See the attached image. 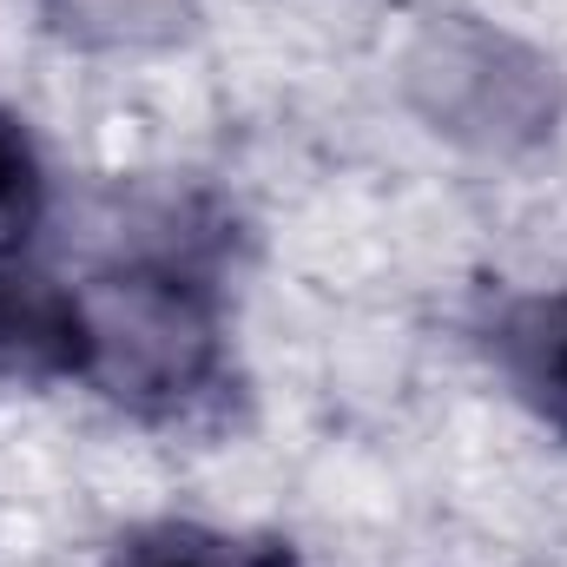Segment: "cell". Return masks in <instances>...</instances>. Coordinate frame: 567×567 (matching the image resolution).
<instances>
[{
  "mask_svg": "<svg viewBox=\"0 0 567 567\" xmlns=\"http://www.w3.org/2000/svg\"><path fill=\"white\" fill-rule=\"evenodd\" d=\"M93 330V383L145 416H178L218 377V297L172 265H133L80 290Z\"/></svg>",
  "mask_w": 567,
  "mask_h": 567,
  "instance_id": "cell-1",
  "label": "cell"
},
{
  "mask_svg": "<svg viewBox=\"0 0 567 567\" xmlns=\"http://www.w3.org/2000/svg\"><path fill=\"white\" fill-rule=\"evenodd\" d=\"M93 370V330L80 290L27 271L0 251V377H86Z\"/></svg>",
  "mask_w": 567,
  "mask_h": 567,
  "instance_id": "cell-2",
  "label": "cell"
},
{
  "mask_svg": "<svg viewBox=\"0 0 567 567\" xmlns=\"http://www.w3.org/2000/svg\"><path fill=\"white\" fill-rule=\"evenodd\" d=\"M488 350L508 390L567 435V290H535L502 303L488 323Z\"/></svg>",
  "mask_w": 567,
  "mask_h": 567,
  "instance_id": "cell-3",
  "label": "cell"
},
{
  "mask_svg": "<svg viewBox=\"0 0 567 567\" xmlns=\"http://www.w3.org/2000/svg\"><path fill=\"white\" fill-rule=\"evenodd\" d=\"M106 567H290V555L278 542H245L198 522H152V528H133Z\"/></svg>",
  "mask_w": 567,
  "mask_h": 567,
  "instance_id": "cell-4",
  "label": "cell"
},
{
  "mask_svg": "<svg viewBox=\"0 0 567 567\" xmlns=\"http://www.w3.org/2000/svg\"><path fill=\"white\" fill-rule=\"evenodd\" d=\"M47 212V172H40V152L20 133V120L0 113V251H13Z\"/></svg>",
  "mask_w": 567,
  "mask_h": 567,
  "instance_id": "cell-5",
  "label": "cell"
}]
</instances>
